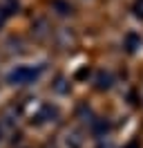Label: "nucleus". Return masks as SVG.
Masks as SVG:
<instances>
[{
	"label": "nucleus",
	"instance_id": "6",
	"mask_svg": "<svg viewBox=\"0 0 143 148\" xmlns=\"http://www.w3.org/2000/svg\"><path fill=\"white\" fill-rule=\"evenodd\" d=\"M5 18H7V14H5V9H2V7H0V27H2V25H5Z\"/></svg>",
	"mask_w": 143,
	"mask_h": 148
},
{
	"label": "nucleus",
	"instance_id": "3",
	"mask_svg": "<svg viewBox=\"0 0 143 148\" xmlns=\"http://www.w3.org/2000/svg\"><path fill=\"white\" fill-rule=\"evenodd\" d=\"M52 7H54V11H56L58 16H67V14H72V5H69V2H65V0H54Z\"/></svg>",
	"mask_w": 143,
	"mask_h": 148
},
{
	"label": "nucleus",
	"instance_id": "5",
	"mask_svg": "<svg viewBox=\"0 0 143 148\" xmlns=\"http://www.w3.org/2000/svg\"><path fill=\"white\" fill-rule=\"evenodd\" d=\"M134 14H136L139 18H143V0H136V5H134Z\"/></svg>",
	"mask_w": 143,
	"mask_h": 148
},
{
	"label": "nucleus",
	"instance_id": "2",
	"mask_svg": "<svg viewBox=\"0 0 143 148\" xmlns=\"http://www.w3.org/2000/svg\"><path fill=\"white\" fill-rule=\"evenodd\" d=\"M125 47H127V52H136V49L141 47V36L134 34V32L125 34Z\"/></svg>",
	"mask_w": 143,
	"mask_h": 148
},
{
	"label": "nucleus",
	"instance_id": "4",
	"mask_svg": "<svg viewBox=\"0 0 143 148\" xmlns=\"http://www.w3.org/2000/svg\"><path fill=\"white\" fill-rule=\"evenodd\" d=\"M96 85H98V90H105V88H110V85H112V76H110V72H98Z\"/></svg>",
	"mask_w": 143,
	"mask_h": 148
},
{
	"label": "nucleus",
	"instance_id": "1",
	"mask_svg": "<svg viewBox=\"0 0 143 148\" xmlns=\"http://www.w3.org/2000/svg\"><path fill=\"white\" fill-rule=\"evenodd\" d=\"M40 72H43L40 65L38 67H34V65H18V67H14L7 74V83L9 85H29L40 76Z\"/></svg>",
	"mask_w": 143,
	"mask_h": 148
}]
</instances>
